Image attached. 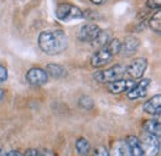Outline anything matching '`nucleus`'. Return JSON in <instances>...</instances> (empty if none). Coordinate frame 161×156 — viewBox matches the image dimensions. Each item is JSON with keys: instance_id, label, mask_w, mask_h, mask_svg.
<instances>
[{"instance_id": "f257e3e1", "label": "nucleus", "mask_w": 161, "mask_h": 156, "mask_svg": "<svg viewBox=\"0 0 161 156\" xmlns=\"http://www.w3.org/2000/svg\"><path fill=\"white\" fill-rule=\"evenodd\" d=\"M39 46L46 55L56 56L66 51L68 46V37L62 30L42 31L39 36Z\"/></svg>"}, {"instance_id": "f03ea898", "label": "nucleus", "mask_w": 161, "mask_h": 156, "mask_svg": "<svg viewBox=\"0 0 161 156\" xmlns=\"http://www.w3.org/2000/svg\"><path fill=\"white\" fill-rule=\"evenodd\" d=\"M56 18L60 21H71V20L82 19L84 16L83 11L78 6L68 4V3H62L56 8Z\"/></svg>"}, {"instance_id": "7ed1b4c3", "label": "nucleus", "mask_w": 161, "mask_h": 156, "mask_svg": "<svg viewBox=\"0 0 161 156\" xmlns=\"http://www.w3.org/2000/svg\"><path fill=\"white\" fill-rule=\"evenodd\" d=\"M125 72H126V66L115 64V66H113L108 70L96 72L93 77L101 83H112V82H114L119 78H123Z\"/></svg>"}, {"instance_id": "20e7f679", "label": "nucleus", "mask_w": 161, "mask_h": 156, "mask_svg": "<svg viewBox=\"0 0 161 156\" xmlns=\"http://www.w3.org/2000/svg\"><path fill=\"white\" fill-rule=\"evenodd\" d=\"M144 156H156L160 150V136L153 134H144V139L140 141Z\"/></svg>"}, {"instance_id": "39448f33", "label": "nucleus", "mask_w": 161, "mask_h": 156, "mask_svg": "<svg viewBox=\"0 0 161 156\" xmlns=\"http://www.w3.org/2000/svg\"><path fill=\"white\" fill-rule=\"evenodd\" d=\"M146 68H147V59L144 57H139V58L134 59L126 67V73L133 79H139L144 76Z\"/></svg>"}, {"instance_id": "423d86ee", "label": "nucleus", "mask_w": 161, "mask_h": 156, "mask_svg": "<svg viewBox=\"0 0 161 156\" xmlns=\"http://www.w3.org/2000/svg\"><path fill=\"white\" fill-rule=\"evenodd\" d=\"M101 31V27L97 24L93 22H88L82 25L78 31V39L82 42H92L93 40L96 39V36L98 35V32Z\"/></svg>"}, {"instance_id": "0eeeda50", "label": "nucleus", "mask_w": 161, "mask_h": 156, "mask_svg": "<svg viewBox=\"0 0 161 156\" xmlns=\"http://www.w3.org/2000/svg\"><path fill=\"white\" fill-rule=\"evenodd\" d=\"M26 81L31 86H42L48 81V76L45 70L40 67H32L26 73Z\"/></svg>"}, {"instance_id": "6e6552de", "label": "nucleus", "mask_w": 161, "mask_h": 156, "mask_svg": "<svg viewBox=\"0 0 161 156\" xmlns=\"http://www.w3.org/2000/svg\"><path fill=\"white\" fill-rule=\"evenodd\" d=\"M140 46V41L139 39H136L135 36H126L123 42H120V51L119 55H121L123 57H128L134 55L138 48Z\"/></svg>"}, {"instance_id": "1a4fd4ad", "label": "nucleus", "mask_w": 161, "mask_h": 156, "mask_svg": "<svg viewBox=\"0 0 161 156\" xmlns=\"http://www.w3.org/2000/svg\"><path fill=\"white\" fill-rule=\"evenodd\" d=\"M150 84V79L145 78V79H140L138 82H135V86L126 92V97L130 100H136L139 98H144L147 93V87Z\"/></svg>"}, {"instance_id": "9d476101", "label": "nucleus", "mask_w": 161, "mask_h": 156, "mask_svg": "<svg viewBox=\"0 0 161 156\" xmlns=\"http://www.w3.org/2000/svg\"><path fill=\"white\" fill-rule=\"evenodd\" d=\"M134 86H135V81L119 78V79H117L112 83H108V89L113 94H120L124 92H129Z\"/></svg>"}, {"instance_id": "9b49d317", "label": "nucleus", "mask_w": 161, "mask_h": 156, "mask_svg": "<svg viewBox=\"0 0 161 156\" xmlns=\"http://www.w3.org/2000/svg\"><path fill=\"white\" fill-rule=\"evenodd\" d=\"M112 58H113V56L107 50V47H102L91 57V64L94 68H99V67L105 66L107 63H109L112 61Z\"/></svg>"}, {"instance_id": "f8f14e48", "label": "nucleus", "mask_w": 161, "mask_h": 156, "mask_svg": "<svg viewBox=\"0 0 161 156\" xmlns=\"http://www.w3.org/2000/svg\"><path fill=\"white\" fill-rule=\"evenodd\" d=\"M160 105H161V96L156 94L150 100H147L144 104V112L151 115H160Z\"/></svg>"}, {"instance_id": "ddd939ff", "label": "nucleus", "mask_w": 161, "mask_h": 156, "mask_svg": "<svg viewBox=\"0 0 161 156\" xmlns=\"http://www.w3.org/2000/svg\"><path fill=\"white\" fill-rule=\"evenodd\" d=\"M109 156H130V150L126 140H119L114 144Z\"/></svg>"}, {"instance_id": "4468645a", "label": "nucleus", "mask_w": 161, "mask_h": 156, "mask_svg": "<svg viewBox=\"0 0 161 156\" xmlns=\"http://www.w3.org/2000/svg\"><path fill=\"white\" fill-rule=\"evenodd\" d=\"M129 150H130V156H144V151L141 148L140 140L135 136H129L126 139Z\"/></svg>"}, {"instance_id": "2eb2a0df", "label": "nucleus", "mask_w": 161, "mask_h": 156, "mask_svg": "<svg viewBox=\"0 0 161 156\" xmlns=\"http://www.w3.org/2000/svg\"><path fill=\"white\" fill-rule=\"evenodd\" d=\"M144 131L147 134H153L156 136H160L161 134V123L159 119H151L147 120L144 124Z\"/></svg>"}, {"instance_id": "dca6fc26", "label": "nucleus", "mask_w": 161, "mask_h": 156, "mask_svg": "<svg viewBox=\"0 0 161 156\" xmlns=\"http://www.w3.org/2000/svg\"><path fill=\"white\" fill-rule=\"evenodd\" d=\"M109 40H110V34H109V31H107V30H102L98 32V35L96 36V39L93 40L91 43H92V46H94V47H98V48H102V47H105L107 46V43L109 42Z\"/></svg>"}, {"instance_id": "f3484780", "label": "nucleus", "mask_w": 161, "mask_h": 156, "mask_svg": "<svg viewBox=\"0 0 161 156\" xmlns=\"http://www.w3.org/2000/svg\"><path fill=\"white\" fill-rule=\"evenodd\" d=\"M45 71H46L47 76H51L52 78H56V79L63 77V76L66 75V70H64L62 66L56 64V63H50V64H47Z\"/></svg>"}, {"instance_id": "a211bd4d", "label": "nucleus", "mask_w": 161, "mask_h": 156, "mask_svg": "<svg viewBox=\"0 0 161 156\" xmlns=\"http://www.w3.org/2000/svg\"><path fill=\"white\" fill-rule=\"evenodd\" d=\"M149 27L154 31V32H160L161 31V10L158 9L156 13L150 18L149 20Z\"/></svg>"}, {"instance_id": "6ab92c4d", "label": "nucleus", "mask_w": 161, "mask_h": 156, "mask_svg": "<svg viewBox=\"0 0 161 156\" xmlns=\"http://www.w3.org/2000/svg\"><path fill=\"white\" fill-rule=\"evenodd\" d=\"M76 149H77V153L80 155H87L91 150V144L87 139L84 137H80L77 141H76Z\"/></svg>"}, {"instance_id": "aec40b11", "label": "nucleus", "mask_w": 161, "mask_h": 156, "mask_svg": "<svg viewBox=\"0 0 161 156\" xmlns=\"http://www.w3.org/2000/svg\"><path fill=\"white\" fill-rule=\"evenodd\" d=\"M105 47H107V50L112 53V56L119 55V51H120V41L118 39L109 40V42L107 43Z\"/></svg>"}, {"instance_id": "412c9836", "label": "nucleus", "mask_w": 161, "mask_h": 156, "mask_svg": "<svg viewBox=\"0 0 161 156\" xmlns=\"http://www.w3.org/2000/svg\"><path fill=\"white\" fill-rule=\"evenodd\" d=\"M78 104H80V108H83V109H86V110H91V109L93 108V105H94L93 99H92L91 97H87V96L80 98Z\"/></svg>"}, {"instance_id": "4be33fe9", "label": "nucleus", "mask_w": 161, "mask_h": 156, "mask_svg": "<svg viewBox=\"0 0 161 156\" xmlns=\"http://www.w3.org/2000/svg\"><path fill=\"white\" fill-rule=\"evenodd\" d=\"M146 6L151 10H158L161 6V0H147L146 1Z\"/></svg>"}, {"instance_id": "5701e85b", "label": "nucleus", "mask_w": 161, "mask_h": 156, "mask_svg": "<svg viewBox=\"0 0 161 156\" xmlns=\"http://www.w3.org/2000/svg\"><path fill=\"white\" fill-rule=\"evenodd\" d=\"M8 79V70L3 64H0V83L5 82Z\"/></svg>"}, {"instance_id": "b1692460", "label": "nucleus", "mask_w": 161, "mask_h": 156, "mask_svg": "<svg viewBox=\"0 0 161 156\" xmlns=\"http://www.w3.org/2000/svg\"><path fill=\"white\" fill-rule=\"evenodd\" d=\"M94 156H109V153L104 146H99L98 149H96Z\"/></svg>"}, {"instance_id": "393cba45", "label": "nucleus", "mask_w": 161, "mask_h": 156, "mask_svg": "<svg viewBox=\"0 0 161 156\" xmlns=\"http://www.w3.org/2000/svg\"><path fill=\"white\" fill-rule=\"evenodd\" d=\"M24 156H40V154H39V151L37 150H29V151H26V154Z\"/></svg>"}, {"instance_id": "a878e982", "label": "nucleus", "mask_w": 161, "mask_h": 156, "mask_svg": "<svg viewBox=\"0 0 161 156\" xmlns=\"http://www.w3.org/2000/svg\"><path fill=\"white\" fill-rule=\"evenodd\" d=\"M5 156H21L20 153H18V151H9V153H6Z\"/></svg>"}, {"instance_id": "bb28decb", "label": "nucleus", "mask_w": 161, "mask_h": 156, "mask_svg": "<svg viewBox=\"0 0 161 156\" xmlns=\"http://www.w3.org/2000/svg\"><path fill=\"white\" fill-rule=\"evenodd\" d=\"M91 3H93V4H96V5H101V4H103L105 0H89Z\"/></svg>"}, {"instance_id": "cd10ccee", "label": "nucleus", "mask_w": 161, "mask_h": 156, "mask_svg": "<svg viewBox=\"0 0 161 156\" xmlns=\"http://www.w3.org/2000/svg\"><path fill=\"white\" fill-rule=\"evenodd\" d=\"M3 97H4V89H1V88H0V100L3 99Z\"/></svg>"}, {"instance_id": "c85d7f7f", "label": "nucleus", "mask_w": 161, "mask_h": 156, "mask_svg": "<svg viewBox=\"0 0 161 156\" xmlns=\"http://www.w3.org/2000/svg\"><path fill=\"white\" fill-rule=\"evenodd\" d=\"M40 156H52V155H50V154H46V155H40Z\"/></svg>"}]
</instances>
